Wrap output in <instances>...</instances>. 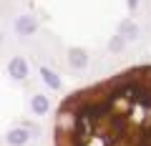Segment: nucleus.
I'll return each instance as SVG.
<instances>
[{"label": "nucleus", "instance_id": "nucleus-2", "mask_svg": "<svg viewBox=\"0 0 151 146\" xmlns=\"http://www.w3.org/2000/svg\"><path fill=\"white\" fill-rule=\"evenodd\" d=\"M8 68H10V76H13V78H25V76H28V63H25L23 58H13Z\"/></svg>", "mask_w": 151, "mask_h": 146}, {"label": "nucleus", "instance_id": "nucleus-4", "mask_svg": "<svg viewBox=\"0 0 151 146\" xmlns=\"http://www.w3.org/2000/svg\"><path fill=\"white\" fill-rule=\"evenodd\" d=\"M15 28H18V33H33L35 30V23H33L30 18H20V20L15 23Z\"/></svg>", "mask_w": 151, "mask_h": 146}, {"label": "nucleus", "instance_id": "nucleus-5", "mask_svg": "<svg viewBox=\"0 0 151 146\" xmlns=\"http://www.w3.org/2000/svg\"><path fill=\"white\" fill-rule=\"evenodd\" d=\"M40 73H43V81L48 83L50 88H58V86H60V81L55 78V73H53V70H48V68H40Z\"/></svg>", "mask_w": 151, "mask_h": 146}, {"label": "nucleus", "instance_id": "nucleus-6", "mask_svg": "<svg viewBox=\"0 0 151 146\" xmlns=\"http://www.w3.org/2000/svg\"><path fill=\"white\" fill-rule=\"evenodd\" d=\"M8 141H10V144H25L28 134H25V131H13V134L8 136Z\"/></svg>", "mask_w": 151, "mask_h": 146}, {"label": "nucleus", "instance_id": "nucleus-3", "mask_svg": "<svg viewBox=\"0 0 151 146\" xmlns=\"http://www.w3.org/2000/svg\"><path fill=\"white\" fill-rule=\"evenodd\" d=\"M30 106H33L35 114H45V111H48V98H45V96H35Z\"/></svg>", "mask_w": 151, "mask_h": 146}, {"label": "nucleus", "instance_id": "nucleus-1", "mask_svg": "<svg viewBox=\"0 0 151 146\" xmlns=\"http://www.w3.org/2000/svg\"><path fill=\"white\" fill-rule=\"evenodd\" d=\"M53 146H151V63L68 93L55 108Z\"/></svg>", "mask_w": 151, "mask_h": 146}]
</instances>
